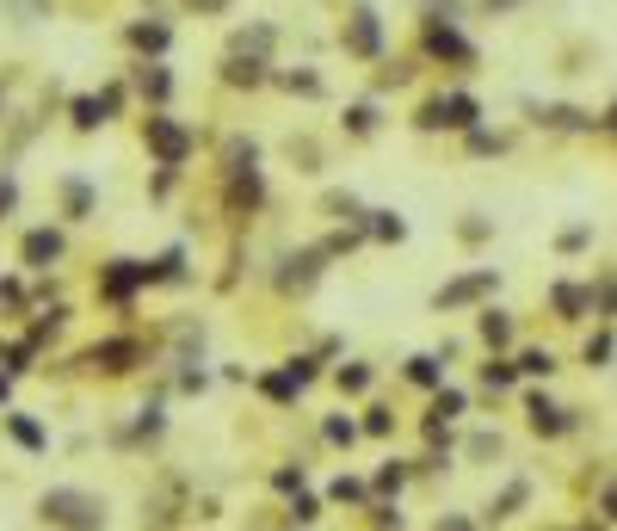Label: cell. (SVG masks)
Masks as SVG:
<instances>
[{"label": "cell", "mask_w": 617, "mask_h": 531, "mask_svg": "<svg viewBox=\"0 0 617 531\" xmlns=\"http://www.w3.org/2000/svg\"><path fill=\"white\" fill-rule=\"evenodd\" d=\"M44 513H50L56 525H68V531H93V525L105 519V507L93 501V494H81V488H50V494H44Z\"/></svg>", "instance_id": "6da1fadb"}, {"label": "cell", "mask_w": 617, "mask_h": 531, "mask_svg": "<svg viewBox=\"0 0 617 531\" xmlns=\"http://www.w3.org/2000/svg\"><path fill=\"white\" fill-rule=\"evenodd\" d=\"M149 143H155V155L173 167V161H186V130L179 124H167V118H149Z\"/></svg>", "instance_id": "7a4b0ae2"}, {"label": "cell", "mask_w": 617, "mask_h": 531, "mask_svg": "<svg viewBox=\"0 0 617 531\" xmlns=\"http://www.w3.org/2000/svg\"><path fill=\"white\" fill-rule=\"evenodd\" d=\"M482 291H494V272H469V278H457V285L439 291V309L445 303H469V297H482Z\"/></svg>", "instance_id": "3957f363"}, {"label": "cell", "mask_w": 617, "mask_h": 531, "mask_svg": "<svg viewBox=\"0 0 617 531\" xmlns=\"http://www.w3.org/2000/svg\"><path fill=\"white\" fill-rule=\"evenodd\" d=\"M56 254H62V235H56V229H38V235H25V260H31V266H50Z\"/></svg>", "instance_id": "277c9868"}, {"label": "cell", "mask_w": 617, "mask_h": 531, "mask_svg": "<svg viewBox=\"0 0 617 531\" xmlns=\"http://www.w3.org/2000/svg\"><path fill=\"white\" fill-rule=\"evenodd\" d=\"M531 427H537V433H568V408H556V402L531 396Z\"/></svg>", "instance_id": "5b68a950"}, {"label": "cell", "mask_w": 617, "mask_h": 531, "mask_svg": "<svg viewBox=\"0 0 617 531\" xmlns=\"http://www.w3.org/2000/svg\"><path fill=\"white\" fill-rule=\"evenodd\" d=\"M537 124H550V130H587L593 118H587V112H574V105H543Z\"/></svg>", "instance_id": "8992f818"}, {"label": "cell", "mask_w": 617, "mask_h": 531, "mask_svg": "<svg viewBox=\"0 0 617 531\" xmlns=\"http://www.w3.org/2000/svg\"><path fill=\"white\" fill-rule=\"evenodd\" d=\"M352 50H358V56H371V50H377V19H371V13H358V19H352Z\"/></svg>", "instance_id": "52a82bcc"}, {"label": "cell", "mask_w": 617, "mask_h": 531, "mask_svg": "<svg viewBox=\"0 0 617 531\" xmlns=\"http://www.w3.org/2000/svg\"><path fill=\"white\" fill-rule=\"evenodd\" d=\"M556 309L568 315V322H580V309H593V297H587V291H574V285H556Z\"/></svg>", "instance_id": "ba28073f"}, {"label": "cell", "mask_w": 617, "mask_h": 531, "mask_svg": "<svg viewBox=\"0 0 617 531\" xmlns=\"http://www.w3.org/2000/svg\"><path fill=\"white\" fill-rule=\"evenodd\" d=\"M432 50H439V56H457V62H469V44L457 38V31H451V25H445V31H439V25H432Z\"/></svg>", "instance_id": "9c48e42d"}, {"label": "cell", "mask_w": 617, "mask_h": 531, "mask_svg": "<svg viewBox=\"0 0 617 531\" xmlns=\"http://www.w3.org/2000/svg\"><path fill=\"white\" fill-rule=\"evenodd\" d=\"M482 340H488V346H506V340H513V322H506L500 309H488V315H482Z\"/></svg>", "instance_id": "30bf717a"}, {"label": "cell", "mask_w": 617, "mask_h": 531, "mask_svg": "<svg viewBox=\"0 0 617 531\" xmlns=\"http://www.w3.org/2000/svg\"><path fill=\"white\" fill-rule=\"evenodd\" d=\"M62 198H68V210H75V217H87V204H93V192H87L81 180H68V186H62Z\"/></svg>", "instance_id": "8fae6325"}, {"label": "cell", "mask_w": 617, "mask_h": 531, "mask_svg": "<svg viewBox=\"0 0 617 531\" xmlns=\"http://www.w3.org/2000/svg\"><path fill=\"white\" fill-rule=\"evenodd\" d=\"M519 365H525L531 377H550V371H556V359H550V352H525V359H519Z\"/></svg>", "instance_id": "7c38bea8"}, {"label": "cell", "mask_w": 617, "mask_h": 531, "mask_svg": "<svg viewBox=\"0 0 617 531\" xmlns=\"http://www.w3.org/2000/svg\"><path fill=\"white\" fill-rule=\"evenodd\" d=\"M383 241H402V217H389V210H377V223H371Z\"/></svg>", "instance_id": "4fadbf2b"}, {"label": "cell", "mask_w": 617, "mask_h": 531, "mask_svg": "<svg viewBox=\"0 0 617 531\" xmlns=\"http://www.w3.org/2000/svg\"><path fill=\"white\" fill-rule=\"evenodd\" d=\"M136 44H142V50H161L167 31H161V25H136Z\"/></svg>", "instance_id": "5bb4252c"}, {"label": "cell", "mask_w": 617, "mask_h": 531, "mask_svg": "<svg viewBox=\"0 0 617 531\" xmlns=\"http://www.w3.org/2000/svg\"><path fill=\"white\" fill-rule=\"evenodd\" d=\"M346 124H352V130H358V136H365V130H371V124H377V112H371V105H352V112H346Z\"/></svg>", "instance_id": "9a60e30c"}, {"label": "cell", "mask_w": 617, "mask_h": 531, "mask_svg": "<svg viewBox=\"0 0 617 531\" xmlns=\"http://www.w3.org/2000/svg\"><path fill=\"white\" fill-rule=\"evenodd\" d=\"M482 377H488V389H506V383H513V365H488Z\"/></svg>", "instance_id": "2e32d148"}, {"label": "cell", "mask_w": 617, "mask_h": 531, "mask_svg": "<svg viewBox=\"0 0 617 531\" xmlns=\"http://www.w3.org/2000/svg\"><path fill=\"white\" fill-rule=\"evenodd\" d=\"M408 377H414V383H432V377H439V365H432V359H414Z\"/></svg>", "instance_id": "e0dca14e"}, {"label": "cell", "mask_w": 617, "mask_h": 531, "mask_svg": "<svg viewBox=\"0 0 617 531\" xmlns=\"http://www.w3.org/2000/svg\"><path fill=\"white\" fill-rule=\"evenodd\" d=\"M587 359H611V334H593V340H587Z\"/></svg>", "instance_id": "ac0fdd59"}, {"label": "cell", "mask_w": 617, "mask_h": 531, "mask_svg": "<svg viewBox=\"0 0 617 531\" xmlns=\"http://www.w3.org/2000/svg\"><path fill=\"white\" fill-rule=\"evenodd\" d=\"M340 383H346V389H365V383H371V371H365V365H352V371H340Z\"/></svg>", "instance_id": "d6986e66"}, {"label": "cell", "mask_w": 617, "mask_h": 531, "mask_svg": "<svg viewBox=\"0 0 617 531\" xmlns=\"http://www.w3.org/2000/svg\"><path fill=\"white\" fill-rule=\"evenodd\" d=\"M13 210V180H0V217Z\"/></svg>", "instance_id": "ffe728a7"}, {"label": "cell", "mask_w": 617, "mask_h": 531, "mask_svg": "<svg viewBox=\"0 0 617 531\" xmlns=\"http://www.w3.org/2000/svg\"><path fill=\"white\" fill-rule=\"evenodd\" d=\"M439 531H469V525H463V519H451V525H439Z\"/></svg>", "instance_id": "44dd1931"}, {"label": "cell", "mask_w": 617, "mask_h": 531, "mask_svg": "<svg viewBox=\"0 0 617 531\" xmlns=\"http://www.w3.org/2000/svg\"><path fill=\"white\" fill-rule=\"evenodd\" d=\"M198 7H204V13H216V7H223V0H198Z\"/></svg>", "instance_id": "7402d4cb"}, {"label": "cell", "mask_w": 617, "mask_h": 531, "mask_svg": "<svg viewBox=\"0 0 617 531\" xmlns=\"http://www.w3.org/2000/svg\"><path fill=\"white\" fill-rule=\"evenodd\" d=\"M605 507H611V519H617V488H611V501H605Z\"/></svg>", "instance_id": "603a6c76"}, {"label": "cell", "mask_w": 617, "mask_h": 531, "mask_svg": "<svg viewBox=\"0 0 617 531\" xmlns=\"http://www.w3.org/2000/svg\"><path fill=\"white\" fill-rule=\"evenodd\" d=\"M605 124H611V130H617V105H611V112H605Z\"/></svg>", "instance_id": "cb8c5ba5"}]
</instances>
